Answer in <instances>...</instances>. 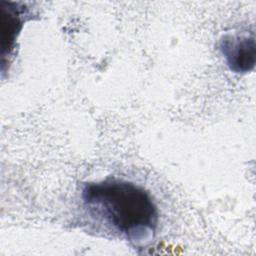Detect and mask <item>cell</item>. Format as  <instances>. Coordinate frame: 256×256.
<instances>
[{"label":"cell","instance_id":"1","mask_svg":"<svg viewBox=\"0 0 256 256\" xmlns=\"http://www.w3.org/2000/svg\"><path fill=\"white\" fill-rule=\"evenodd\" d=\"M85 207L128 240L140 242L154 234L159 213L144 188L124 180L107 179L83 186Z\"/></svg>","mask_w":256,"mask_h":256},{"label":"cell","instance_id":"2","mask_svg":"<svg viewBox=\"0 0 256 256\" xmlns=\"http://www.w3.org/2000/svg\"><path fill=\"white\" fill-rule=\"evenodd\" d=\"M220 50L231 71L247 73L254 68L256 46L253 36L226 35L220 41Z\"/></svg>","mask_w":256,"mask_h":256}]
</instances>
